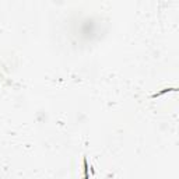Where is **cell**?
<instances>
[{"mask_svg": "<svg viewBox=\"0 0 179 179\" xmlns=\"http://www.w3.org/2000/svg\"><path fill=\"white\" fill-rule=\"evenodd\" d=\"M172 91H178V88H176V87H166V88H162L161 91L155 92V94H152L151 98H158V96L164 95V94H166V92H172Z\"/></svg>", "mask_w": 179, "mask_h": 179, "instance_id": "cell-1", "label": "cell"}, {"mask_svg": "<svg viewBox=\"0 0 179 179\" xmlns=\"http://www.w3.org/2000/svg\"><path fill=\"white\" fill-rule=\"evenodd\" d=\"M84 168H85V169H84V172H85L84 179H88L90 178V176H88V162H87V158H85V157H84Z\"/></svg>", "mask_w": 179, "mask_h": 179, "instance_id": "cell-2", "label": "cell"}]
</instances>
